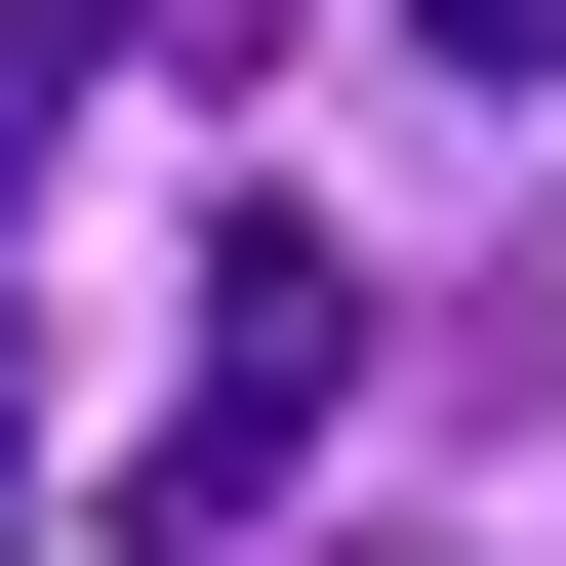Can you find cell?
<instances>
[{"label": "cell", "instance_id": "4", "mask_svg": "<svg viewBox=\"0 0 566 566\" xmlns=\"http://www.w3.org/2000/svg\"><path fill=\"white\" fill-rule=\"evenodd\" d=\"M0 485H41V365H0Z\"/></svg>", "mask_w": 566, "mask_h": 566}, {"label": "cell", "instance_id": "1", "mask_svg": "<svg viewBox=\"0 0 566 566\" xmlns=\"http://www.w3.org/2000/svg\"><path fill=\"white\" fill-rule=\"evenodd\" d=\"M365 365H405V324H365V243H283V202H243V243H202V405H163V566H243V485L324 446Z\"/></svg>", "mask_w": 566, "mask_h": 566}, {"label": "cell", "instance_id": "3", "mask_svg": "<svg viewBox=\"0 0 566 566\" xmlns=\"http://www.w3.org/2000/svg\"><path fill=\"white\" fill-rule=\"evenodd\" d=\"M405 41H446V82H566V0H405Z\"/></svg>", "mask_w": 566, "mask_h": 566}, {"label": "cell", "instance_id": "2", "mask_svg": "<svg viewBox=\"0 0 566 566\" xmlns=\"http://www.w3.org/2000/svg\"><path fill=\"white\" fill-rule=\"evenodd\" d=\"M243 41H283V0H122V82H243Z\"/></svg>", "mask_w": 566, "mask_h": 566}]
</instances>
